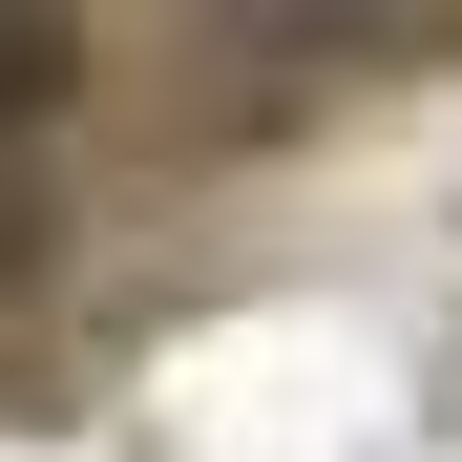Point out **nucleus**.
<instances>
[{
  "instance_id": "obj_1",
  "label": "nucleus",
  "mask_w": 462,
  "mask_h": 462,
  "mask_svg": "<svg viewBox=\"0 0 462 462\" xmlns=\"http://www.w3.org/2000/svg\"><path fill=\"white\" fill-rule=\"evenodd\" d=\"M85 85V0H0V126H42Z\"/></svg>"
}]
</instances>
